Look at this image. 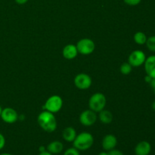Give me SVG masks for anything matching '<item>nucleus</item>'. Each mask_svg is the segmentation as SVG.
<instances>
[{
	"instance_id": "obj_1",
	"label": "nucleus",
	"mask_w": 155,
	"mask_h": 155,
	"mask_svg": "<svg viewBox=\"0 0 155 155\" xmlns=\"http://www.w3.org/2000/svg\"><path fill=\"white\" fill-rule=\"evenodd\" d=\"M39 127L47 133H53L57 129V120L54 114L47 110L41 112L37 117Z\"/></svg>"
},
{
	"instance_id": "obj_2",
	"label": "nucleus",
	"mask_w": 155,
	"mask_h": 155,
	"mask_svg": "<svg viewBox=\"0 0 155 155\" xmlns=\"http://www.w3.org/2000/svg\"><path fill=\"white\" fill-rule=\"evenodd\" d=\"M94 143V138L89 133L83 132L77 135L75 139L73 142V145L75 148L79 151H86L92 146Z\"/></svg>"
},
{
	"instance_id": "obj_3",
	"label": "nucleus",
	"mask_w": 155,
	"mask_h": 155,
	"mask_svg": "<svg viewBox=\"0 0 155 155\" xmlns=\"http://www.w3.org/2000/svg\"><path fill=\"white\" fill-rule=\"evenodd\" d=\"M107 103V99L104 94L101 92H96L90 97L89 100V109L95 113H99L104 110Z\"/></svg>"
},
{
	"instance_id": "obj_4",
	"label": "nucleus",
	"mask_w": 155,
	"mask_h": 155,
	"mask_svg": "<svg viewBox=\"0 0 155 155\" xmlns=\"http://www.w3.org/2000/svg\"><path fill=\"white\" fill-rule=\"evenodd\" d=\"M63 106V100L59 95H54L50 96L45 101L43 106L45 110L54 114L61 110Z\"/></svg>"
},
{
	"instance_id": "obj_5",
	"label": "nucleus",
	"mask_w": 155,
	"mask_h": 155,
	"mask_svg": "<svg viewBox=\"0 0 155 155\" xmlns=\"http://www.w3.org/2000/svg\"><path fill=\"white\" fill-rule=\"evenodd\" d=\"M78 53L83 55H89L92 54L95 49V44L91 39L84 38L77 42L76 45Z\"/></svg>"
},
{
	"instance_id": "obj_6",
	"label": "nucleus",
	"mask_w": 155,
	"mask_h": 155,
	"mask_svg": "<svg viewBox=\"0 0 155 155\" xmlns=\"http://www.w3.org/2000/svg\"><path fill=\"white\" fill-rule=\"evenodd\" d=\"M146 60V55L141 50H135L132 51L128 58V63L133 68H139L144 64Z\"/></svg>"
},
{
	"instance_id": "obj_7",
	"label": "nucleus",
	"mask_w": 155,
	"mask_h": 155,
	"mask_svg": "<svg viewBox=\"0 0 155 155\" xmlns=\"http://www.w3.org/2000/svg\"><path fill=\"white\" fill-rule=\"evenodd\" d=\"M74 85L80 90H86L92 86V78L87 74H79L74 78Z\"/></svg>"
},
{
	"instance_id": "obj_8",
	"label": "nucleus",
	"mask_w": 155,
	"mask_h": 155,
	"mask_svg": "<svg viewBox=\"0 0 155 155\" xmlns=\"http://www.w3.org/2000/svg\"><path fill=\"white\" fill-rule=\"evenodd\" d=\"M97 118L98 117H97L96 113L89 109V110H84L80 114V122L82 125L85 126V127H92L97 121Z\"/></svg>"
},
{
	"instance_id": "obj_9",
	"label": "nucleus",
	"mask_w": 155,
	"mask_h": 155,
	"mask_svg": "<svg viewBox=\"0 0 155 155\" xmlns=\"http://www.w3.org/2000/svg\"><path fill=\"white\" fill-rule=\"evenodd\" d=\"M18 117L19 115L15 109L12 107H5L2 109L0 117L6 124H14L18 120Z\"/></svg>"
},
{
	"instance_id": "obj_10",
	"label": "nucleus",
	"mask_w": 155,
	"mask_h": 155,
	"mask_svg": "<svg viewBox=\"0 0 155 155\" xmlns=\"http://www.w3.org/2000/svg\"><path fill=\"white\" fill-rule=\"evenodd\" d=\"M117 145V139L116 136L112 134L106 135L102 139L101 145L104 151H110L111 150L114 149Z\"/></svg>"
},
{
	"instance_id": "obj_11",
	"label": "nucleus",
	"mask_w": 155,
	"mask_h": 155,
	"mask_svg": "<svg viewBox=\"0 0 155 155\" xmlns=\"http://www.w3.org/2000/svg\"><path fill=\"white\" fill-rule=\"evenodd\" d=\"M144 67L146 75L150 76L151 78H155V55H151L146 58Z\"/></svg>"
},
{
	"instance_id": "obj_12",
	"label": "nucleus",
	"mask_w": 155,
	"mask_h": 155,
	"mask_svg": "<svg viewBox=\"0 0 155 155\" xmlns=\"http://www.w3.org/2000/svg\"><path fill=\"white\" fill-rule=\"evenodd\" d=\"M62 54L65 59L73 60L78 54L77 46L75 45H73V44H68V45H65L63 48V51H62Z\"/></svg>"
},
{
	"instance_id": "obj_13",
	"label": "nucleus",
	"mask_w": 155,
	"mask_h": 155,
	"mask_svg": "<svg viewBox=\"0 0 155 155\" xmlns=\"http://www.w3.org/2000/svg\"><path fill=\"white\" fill-rule=\"evenodd\" d=\"M151 145L147 141H142L136 145L135 148L136 155H148L151 153Z\"/></svg>"
},
{
	"instance_id": "obj_14",
	"label": "nucleus",
	"mask_w": 155,
	"mask_h": 155,
	"mask_svg": "<svg viewBox=\"0 0 155 155\" xmlns=\"http://www.w3.org/2000/svg\"><path fill=\"white\" fill-rule=\"evenodd\" d=\"M46 150L47 151L53 155L60 154L63 151L64 145L62 144V142H59V141H53L47 145Z\"/></svg>"
},
{
	"instance_id": "obj_15",
	"label": "nucleus",
	"mask_w": 155,
	"mask_h": 155,
	"mask_svg": "<svg viewBox=\"0 0 155 155\" xmlns=\"http://www.w3.org/2000/svg\"><path fill=\"white\" fill-rule=\"evenodd\" d=\"M77 131L74 127H68L63 130L62 133V137L66 142H73L77 136Z\"/></svg>"
},
{
	"instance_id": "obj_16",
	"label": "nucleus",
	"mask_w": 155,
	"mask_h": 155,
	"mask_svg": "<svg viewBox=\"0 0 155 155\" xmlns=\"http://www.w3.org/2000/svg\"><path fill=\"white\" fill-rule=\"evenodd\" d=\"M113 114L110 110H102L98 114V119L102 124H109L113 120Z\"/></svg>"
},
{
	"instance_id": "obj_17",
	"label": "nucleus",
	"mask_w": 155,
	"mask_h": 155,
	"mask_svg": "<svg viewBox=\"0 0 155 155\" xmlns=\"http://www.w3.org/2000/svg\"><path fill=\"white\" fill-rule=\"evenodd\" d=\"M133 39H134L135 42L138 45H144V44L146 43L147 41V36L145 35V33L143 32H137L134 34V36H133Z\"/></svg>"
},
{
	"instance_id": "obj_18",
	"label": "nucleus",
	"mask_w": 155,
	"mask_h": 155,
	"mask_svg": "<svg viewBox=\"0 0 155 155\" xmlns=\"http://www.w3.org/2000/svg\"><path fill=\"white\" fill-rule=\"evenodd\" d=\"M132 70H133V67L128 62L123 63L121 64L120 68V71L124 75H128V74H130L132 72Z\"/></svg>"
},
{
	"instance_id": "obj_19",
	"label": "nucleus",
	"mask_w": 155,
	"mask_h": 155,
	"mask_svg": "<svg viewBox=\"0 0 155 155\" xmlns=\"http://www.w3.org/2000/svg\"><path fill=\"white\" fill-rule=\"evenodd\" d=\"M145 44H146L147 48H148V50L153 51V52H155V35L148 37L147 39Z\"/></svg>"
},
{
	"instance_id": "obj_20",
	"label": "nucleus",
	"mask_w": 155,
	"mask_h": 155,
	"mask_svg": "<svg viewBox=\"0 0 155 155\" xmlns=\"http://www.w3.org/2000/svg\"><path fill=\"white\" fill-rule=\"evenodd\" d=\"M63 155H80V151L75 148L74 147L70 148L64 151Z\"/></svg>"
},
{
	"instance_id": "obj_21",
	"label": "nucleus",
	"mask_w": 155,
	"mask_h": 155,
	"mask_svg": "<svg viewBox=\"0 0 155 155\" xmlns=\"http://www.w3.org/2000/svg\"><path fill=\"white\" fill-rule=\"evenodd\" d=\"M124 2L130 6H136L140 4L142 0H124Z\"/></svg>"
},
{
	"instance_id": "obj_22",
	"label": "nucleus",
	"mask_w": 155,
	"mask_h": 155,
	"mask_svg": "<svg viewBox=\"0 0 155 155\" xmlns=\"http://www.w3.org/2000/svg\"><path fill=\"white\" fill-rule=\"evenodd\" d=\"M5 145V138L2 133H0V150L3 149Z\"/></svg>"
},
{
	"instance_id": "obj_23",
	"label": "nucleus",
	"mask_w": 155,
	"mask_h": 155,
	"mask_svg": "<svg viewBox=\"0 0 155 155\" xmlns=\"http://www.w3.org/2000/svg\"><path fill=\"white\" fill-rule=\"evenodd\" d=\"M108 154L109 155H124V153L122 151H119V150H117V149H113L111 151H108Z\"/></svg>"
},
{
	"instance_id": "obj_24",
	"label": "nucleus",
	"mask_w": 155,
	"mask_h": 155,
	"mask_svg": "<svg viewBox=\"0 0 155 155\" xmlns=\"http://www.w3.org/2000/svg\"><path fill=\"white\" fill-rule=\"evenodd\" d=\"M15 2L18 5H24L29 1V0H15Z\"/></svg>"
},
{
	"instance_id": "obj_25",
	"label": "nucleus",
	"mask_w": 155,
	"mask_h": 155,
	"mask_svg": "<svg viewBox=\"0 0 155 155\" xmlns=\"http://www.w3.org/2000/svg\"><path fill=\"white\" fill-rule=\"evenodd\" d=\"M151 80H152V78H151V77H150V76H148V75L145 76V81L146 82V83H151Z\"/></svg>"
},
{
	"instance_id": "obj_26",
	"label": "nucleus",
	"mask_w": 155,
	"mask_h": 155,
	"mask_svg": "<svg viewBox=\"0 0 155 155\" xmlns=\"http://www.w3.org/2000/svg\"><path fill=\"white\" fill-rule=\"evenodd\" d=\"M39 152H43V151H47V150H46V148H45V146H40L39 148Z\"/></svg>"
},
{
	"instance_id": "obj_27",
	"label": "nucleus",
	"mask_w": 155,
	"mask_h": 155,
	"mask_svg": "<svg viewBox=\"0 0 155 155\" xmlns=\"http://www.w3.org/2000/svg\"><path fill=\"white\" fill-rule=\"evenodd\" d=\"M39 155H53V154H51V153H49L48 151H43V152H39Z\"/></svg>"
},
{
	"instance_id": "obj_28",
	"label": "nucleus",
	"mask_w": 155,
	"mask_h": 155,
	"mask_svg": "<svg viewBox=\"0 0 155 155\" xmlns=\"http://www.w3.org/2000/svg\"><path fill=\"white\" fill-rule=\"evenodd\" d=\"M98 155H109L108 154V151H101V152H100L99 154H98Z\"/></svg>"
},
{
	"instance_id": "obj_29",
	"label": "nucleus",
	"mask_w": 155,
	"mask_h": 155,
	"mask_svg": "<svg viewBox=\"0 0 155 155\" xmlns=\"http://www.w3.org/2000/svg\"><path fill=\"white\" fill-rule=\"evenodd\" d=\"M151 107H152V109L154 110H155V101H154V102L152 103V105H151Z\"/></svg>"
},
{
	"instance_id": "obj_30",
	"label": "nucleus",
	"mask_w": 155,
	"mask_h": 155,
	"mask_svg": "<svg viewBox=\"0 0 155 155\" xmlns=\"http://www.w3.org/2000/svg\"><path fill=\"white\" fill-rule=\"evenodd\" d=\"M0 155H13V154H9V153H3V154H1Z\"/></svg>"
},
{
	"instance_id": "obj_31",
	"label": "nucleus",
	"mask_w": 155,
	"mask_h": 155,
	"mask_svg": "<svg viewBox=\"0 0 155 155\" xmlns=\"http://www.w3.org/2000/svg\"><path fill=\"white\" fill-rule=\"evenodd\" d=\"M2 111V107H1V106H0V117H1Z\"/></svg>"
},
{
	"instance_id": "obj_32",
	"label": "nucleus",
	"mask_w": 155,
	"mask_h": 155,
	"mask_svg": "<svg viewBox=\"0 0 155 155\" xmlns=\"http://www.w3.org/2000/svg\"><path fill=\"white\" fill-rule=\"evenodd\" d=\"M153 90H154V94H155V87L153 88Z\"/></svg>"
}]
</instances>
